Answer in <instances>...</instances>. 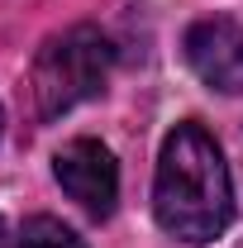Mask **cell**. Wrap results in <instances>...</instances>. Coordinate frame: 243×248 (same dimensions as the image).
<instances>
[{
    "label": "cell",
    "instance_id": "cell-3",
    "mask_svg": "<svg viewBox=\"0 0 243 248\" xmlns=\"http://www.w3.org/2000/svg\"><path fill=\"white\" fill-rule=\"evenodd\" d=\"M53 177L91 219H105L120 201V167H115V153L100 139L62 143L58 157H53Z\"/></svg>",
    "mask_w": 243,
    "mask_h": 248
},
{
    "label": "cell",
    "instance_id": "cell-7",
    "mask_svg": "<svg viewBox=\"0 0 243 248\" xmlns=\"http://www.w3.org/2000/svg\"><path fill=\"white\" fill-rule=\"evenodd\" d=\"M0 124H5V110H0Z\"/></svg>",
    "mask_w": 243,
    "mask_h": 248
},
{
    "label": "cell",
    "instance_id": "cell-4",
    "mask_svg": "<svg viewBox=\"0 0 243 248\" xmlns=\"http://www.w3.org/2000/svg\"><path fill=\"white\" fill-rule=\"evenodd\" d=\"M186 62L191 72L224 95H243V24L239 19H200L186 29Z\"/></svg>",
    "mask_w": 243,
    "mask_h": 248
},
{
    "label": "cell",
    "instance_id": "cell-5",
    "mask_svg": "<svg viewBox=\"0 0 243 248\" xmlns=\"http://www.w3.org/2000/svg\"><path fill=\"white\" fill-rule=\"evenodd\" d=\"M19 244L24 248H86L62 219H53V215H33V219H24V229H19Z\"/></svg>",
    "mask_w": 243,
    "mask_h": 248
},
{
    "label": "cell",
    "instance_id": "cell-6",
    "mask_svg": "<svg viewBox=\"0 0 243 248\" xmlns=\"http://www.w3.org/2000/svg\"><path fill=\"white\" fill-rule=\"evenodd\" d=\"M0 248H24L15 234H10V224H5V219H0Z\"/></svg>",
    "mask_w": 243,
    "mask_h": 248
},
{
    "label": "cell",
    "instance_id": "cell-1",
    "mask_svg": "<svg viewBox=\"0 0 243 248\" xmlns=\"http://www.w3.org/2000/svg\"><path fill=\"white\" fill-rule=\"evenodd\" d=\"M152 215L182 244H214L229 229L234 182L205 124L186 120L162 139L157 177H152Z\"/></svg>",
    "mask_w": 243,
    "mask_h": 248
},
{
    "label": "cell",
    "instance_id": "cell-2",
    "mask_svg": "<svg viewBox=\"0 0 243 248\" xmlns=\"http://www.w3.org/2000/svg\"><path fill=\"white\" fill-rule=\"evenodd\" d=\"M110 67H115V48L91 24H76V29L48 38L29 72V95L38 120H58L67 110H76L81 100L100 95L110 81Z\"/></svg>",
    "mask_w": 243,
    "mask_h": 248
}]
</instances>
